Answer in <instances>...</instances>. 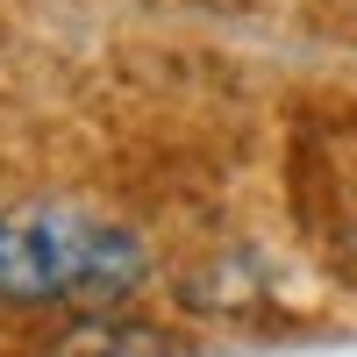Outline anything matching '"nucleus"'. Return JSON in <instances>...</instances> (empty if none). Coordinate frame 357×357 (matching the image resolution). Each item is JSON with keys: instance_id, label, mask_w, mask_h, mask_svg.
<instances>
[{"instance_id": "1", "label": "nucleus", "mask_w": 357, "mask_h": 357, "mask_svg": "<svg viewBox=\"0 0 357 357\" xmlns=\"http://www.w3.org/2000/svg\"><path fill=\"white\" fill-rule=\"evenodd\" d=\"M151 279L143 236L72 200L0 207V307H114Z\"/></svg>"}, {"instance_id": "2", "label": "nucleus", "mask_w": 357, "mask_h": 357, "mask_svg": "<svg viewBox=\"0 0 357 357\" xmlns=\"http://www.w3.org/2000/svg\"><path fill=\"white\" fill-rule=\"evenodd\" d=\"M50 357H178L165 336H151V329H136V321H72V336L57 343Z\"/></svg>"}]
</instances>
